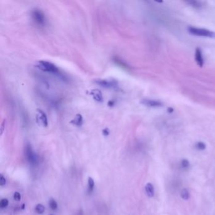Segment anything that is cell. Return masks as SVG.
I'll use <instances>...</instances> for the list:
<instances>
[{
    "label": "cell",
    "mask_w": 215,
    "mask_h": 215,
    "mask_svg": "<svg viewBox=\"0 0 215 215\" xmlns=\"http://www.w3.org/2000/svg\"><path fill=\"white\" fill-rule=\"evenodd\" d=\"M35 66L40 71H44V72L46 73L56 75L61 79H64V78L65 77L61 73L59 68L50 61L40 60L35 63Z\"/></svg>",
    "instance_id": "6da1fadb"
},
{
    "label": "cell",
    "mask_w": 215,
    "mask_h": 215,
    "mask_svg": "<svg viewBox=\"0 0 215 215\" xmlns=\"http://www.w3.org/2000/svg\"><path fill=\"white\" fill-rule=\"evenodd\" d=\"M31 17L33 22L38 26L43 27L47 23L46 17L44 13L40 9L35 8L31 11Z\"/></svg>",
    "instance_id": "7a4b0ae2"
},
{
    "label": "cell",
    "mask_w": 215,
    "mask_h": 215,
    "mask_svg": "<svg viewBox=\"0 0 215 215\" xmlns=\"http://www.w3.org/2000/svg\"><path fill=\"white\" fill-rule=\"evenodd\" d=\"M188 30V32L193 35L215 39V32H212L209 30L206 29V28H197L194 27H189Z\"/></svg>",
    "instance_id": "3957f363"
},
{
    "label": "cell",
    "mask_w": 215,
    "mask_h": 215,
    "mask_svg": "<svg viewBox=\"0 0 215 215\" xmlns=\"http://www.w3.org/2000/svg\"><path fill=\"white\" fill-rule=\"evenodd\" d=\"M95 83L105 89H116L118 87L119 82L117 80L114 78H103L97 79L95 80Z\"/></svg>",
    "instance_id": "277c9868"
},
{
    "label": "cell",
    "mask_w": 215,
    "mask_h": 215,
    "mask_svg": "<svg viewBox=\"0 0 215 215\" xmlns=\"http://www.w3.org/2000/svg\"><path fill=\"white\" fill-rule=\"evenodd\" d=\"M36 121L37 124L43 127H47L48 126V118L46 114L40 109H37Z\"/></svg>",
    "instance_id": "5b68a950"
},
{
    "label": "cell",
    "mask_w": 215,
    "mask_h": 215,
    "mask_svg": "<svg viewBox=\"0 0 215 215\" xmlns=\"http://www.w3.org/2000/svg\"><path fill=\"white\" fill-rule=\"evenodd\" d=\"M25 152L27 160L30 163H31V165H35L37 163V155L33 151L31 145L27 144Z\"/></svg>",
    "instance_id": "8992f818"
},
{
    "label": "cell",
    "mask_w": 215,
    "mask_h": 215,
    "mask_svg": "<svg viewBox=\"0 0 215 215\" xmlns=\"http://www.w3.org/2000/svg\"><path fill=\"white\" fill-rule=\"evenodd\" d=\"M141 104L148 107L157 108L163 106V103L159 100L153 99H143L141 100Z\"/></svg>",
    "instance_id": "52a82bcc"
},
{
    "label": "cell",
    "mask_w": 215,
    "mask_h": 215,
    "mask_svg": "<svg viewBox=\"0 0 215 215\" xmlns=\"http://www.w3.org/2000/svg\"><path fill=\"white\" fill-rule=\"evenodd\" d=\"M195 60L197 63V64L200 66L203 67L204 66L205 61L203 58V56L202 53V51L200 48H197L196 49L195 51Z\"/></svg>",
    "instance_id": "ba28073f"
},
{
    "label": "cell",
    "mask_w": 215,
    "mask_h": 215,
    "mask_svg": "<svg viewBox=\"0 0 215 215\" xmlns=\"http://www.w3.org/2000/svg\"><path fill=\"white\" fill-rule=\"evenodd\" d=\"M90 95L92 97L95 101L97 102H102L104 101V97L102 93L98 89H92L90 92Z\"/></svg>",
    "instance_id": "9c48e42d"
},
{
    "label": "cell",
    "mask_w": 215,
    "mask_h": 215,
    "mask_svg": "<svg viewBox=\"0 0 215 215\" xmlns=\"http://www.w3.org/2000/svg\"><path fill=\"white\" fill-rule=\"evenodd\" d=\"M83 122H84V120L81 114H77L75 116V118L70 121V123L75 126L80 127L83 124Z\"/></svg>",
    "instance_id": "30bf717a"
},
{
    "label": "cell",
    "mask_w": 215,
    "mask_h": 215,
    "mask_svg": "<svg viewBox=\"0 0 215 215\" xmlns=\"http://www.w3.org/2000/svg\"><path fill=\"white\" fill-rule=\"evenodd\" d=\"M145 190L148 197H153L155 196V188L153 185L151 183L148 182L146 184L145 187Z\"/></svg>",
    "instance_id": "8fae6325"
},
{
    "label": "cell",
    "mask_w": 215,
    "mask_h": 215,
    "mask_svg": "<svg viewBox=\"0 0 215 215\" xmlns=\"http://www.w3.org/2000/svg\"><path fill=\"white\" fill-rule=\"evenodd\" d=\"M113 61L116 64H117L118 66L121 67L122 69H124L126 70L130 69V67H129V66L124 61H122L119 58H118V57H116V56L114 57Z\"/></svg>",
    "instance_id": "7c38bea8"
},
{
    "label": "cell",
    "mask_w": 215,
    "mask_h": 215,
    "mask_svg": "<svg viewBox=\"0 0 215 215\" xmlns=\"http://www.w3.org/2000/svg\"><path fill=\"white\" fill-rule=\"evenodd\" d=\"M180 166L181 167V168L184 170H188L189 169L191 164H190V162L188 160L184 159H182L180 162Z\"/></svg>",
    "instance_id": "4fadbf2b"
},
{
    "label": "cell",
    "mask_w": 215,
    "mask_h": 215,
    "mask_svg": "<svg viewBox=\"0 0 215 215\" xmlns=\"http://www.w3.org/2000/svg\"><path fill=\"white\" fill-rule=\"evenodd\" d=\"M180 197L182 199L188 201L190 198V192L187 189L184 188L180 191Z\"/></svg>",
    "instance_id": "5bb4252c"
},
{
    "label": "cell",
    "mask_w": 215,
    "mask_h": 215,
    "mask_svg": "<svg viewBox=\"0 0 215 215\" xmlns=\"http://www.w3.org/2000/svg\"><path fill=\"white\" fill-rule=\"evenodd\" d=\"M195 148L199 151H203L206 148V143L203 141H198L195 144Z\"/></svg>",
    "instance_id": "9a60e30c"
},
{
    "label": "cell",
    "mask_w": 215,
    "mask_h": 215,
    "mask_svg": "<svg viewBox=\"0 0 215 215\" xmlns=\"http://www.w3.org/2000/svg\"><path fill=\"white\" fill-rule=\"evenodd\" d=\"M188 3L194 8H201L203 6L201 3L197 1H189L188 2Z\"/></svg>",
    "instance_id": "2e32d148"
},
{
    "label": "cell",
    "mask_w": 215,
    "mask_h": 215,
    "mask_svg": "<svg viewBox=\"0 0 215 215\" xmlns=\"http://www.w3.org/2000/svg\"><path fill=\"white\" fill-rule=\"evenodd\" d=\"M49 207L50 208L52 209V210H56L57 209V208H58V203H57V202L56 201L51 198L50 200H49Z\"/></svg>",
    "instance_id": "e0dca14e"
},
{
    "label": "cell",
    "mask_w": 215,
    "mask_h": 215,
    "mask_svg": "<svg viewBox=\"0 0 215 215\" xmlns=\"http://www.w3.org/2000/svg\"><path fill=\"white\" fill-rule=\"evenodd\" d=\"M35 211L37 213L39 214H43L44 213L45 211V208L44 206H43L41 204H38L36 206H35Z\"/></svg>",
    "instance_id": "ac0fdd59"
},
{
    "label": "cell",
    "mask_w": 215,
    "mask_h": 215,
    "mask_svg": "<svg viewBox=\"0 0 215 215\" xmlns=\"http://www.w3.org/2000/svg\"><path fill=\"white\" fill-rule=\"evenodd\" d=\"M88 184H89V192H92L93 190L94 186H95V182L93 179L92 177H89V180H88Z\"/></svg>",
    "instance_id": "d6986e66"
},
{
    "label": "cell",
    "mask_w": 215,
    "mask_h": 215,
    "mask_svg": "<svg viewBox=\"0 0 215 215\" xmlns=\"http://www.w3.org/2000/svg\"><path fill=\"white\" fill-rule=\"evenodd\" d=\"M8 204L9 202L7 199H3L0 202V207H1V208H5L8 206Z\"/></svg>",
    "instance_id": "ffe728a7"
},
{
    "label": "cell",
    "mask_w": 215,
    "mask_h": 215,
    "mask_svg": "<svg viewBox=\"0 0 215 215\" xmlns=\"http://www.w3.org/2000/svg\"><path fill=\"white\" fill-rule=\"evenodd\" d=\"M13 199L16 201H20L21 199V194L19 192H15L13 195Z\"/></svg>",
    "instance_id": "44dd1931"
},
{
    "label": "cell",
    "mask_w": 215,
    "mask_h": 215,
    "mask_svg": "<svg viewBox=\"0 0 215 215\" xmlns=\"http://www.w3.org/2000/svg\"><path fill=\"white\" fill-rule=\"evenodd\" d=\"M0 183H1V185L2 186L5 185L6 184V179L2 174L1 175V177H0Z\"/></svg>",
    "instance_id": "7402d4cb"
},
{
    "label": "cell",
    "mask_w": 215,
    "mask_h": 215,
    "mask_svg": "<svg viewBox=\"0 0 215 215\" xmlns=\"http://www.w3.org/2000/svg\"><path fill=\"white\" fill-rule=\"evenodd\" d=\"M102 134L104 136H107L109 135L110 134V131L108 128H105L102 130Z\"/></svg>",
    "instance_id": "603a6c76"
},
{
    "label": "cell",
    "mask_w": 215,
    "mask_h": 215,
    "mask_svg": "<svg viewBox=\"0 0 215 215\" xmlns=\"http://www.w3.org/2000/svg\"><path fill=\"white\" fill-rule=\"evenodd\" d=\"M5 123H6V121L5 120H4L3 121V122L2 123V126H1V135L3 134L5 129Z\"/></svg>",
    "instance_id": "cb8c5ba5"
},
{
    "label": "cell",
    "mask_w": 215,
    "mask_h": 215,
    "mask_svg": "<svg viewBox=\"0 0 215 215\" xmlns=\"http://www.w3.org/2000/svg\"><path fill=\"white\" fill-rule=\"evenodd\" d=\"M115 104H116V102L114 101V100H109L108 104H107L108 106H109V107H113V106L115 105Z\"/></svg>",
    "instance_id": "d4e9b609"
},
{
    "label": "cell",
    "mask_w": 215,
    "mask_h": 215,
    "mask_svg": "<svg viewBox=\"0 0 215 215\" xmlns=\"http://www.w3.org/2000/svg\"><path fill=\"white\" fill-rule=\"evenodd\" d=\"M51 215H52V214H51Z\"/></svg>",
    "instance_id": "484cf974"
}]
</instances>
